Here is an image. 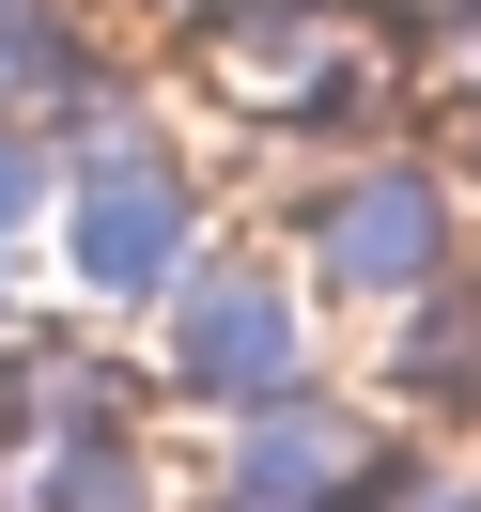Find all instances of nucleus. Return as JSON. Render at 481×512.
<instances>
[{
  "label": "nucleus",
  "mask_w": 481,
  "mask_h": 512,
  "mask_svg": "<svg viewBox=\"0 0 481 512\" xmlns=\"http://www.w3.org/2000/svg\"><path fill=\"white\" fill-rule=\"evenodd\" d=\"M264 233L311 264V295L342 326L404 311L419 280H450V264L481 249V218H466V187H450L435 125H388V140H357V156H295V187H280Z\"/></svg>",
  "instance_id": "obj_1"
},
{
  "label": "nucleus",
  "mask_w": 481,
  "mask_h": 512,
  "mask_svg": "<svg viewBox=\"0 0 481 512\" xmlns=\"http://www.w3.org/2000/svg\"><path fill=\"white\" fill-rule=\"evenodd\" d=\"M218 233H233V171L187 125H125V140H78L63 218H47V280H63V311L140 326Z\"/></svg>",
  "instance_id": "obj_2"
},
{
  "label": "nucleus",
  "mask_w": 481,
  "mask_h": 512,
  "mask_svg": "<svg viewBox=\"0 0 481 512\" xmlns=\"http://www.w3.org/2000/svg\"><path fill=\"white\" fill-rule=\"evenodd\" d=\"M140 342H156L171 419H233V404H264V388H295V373H342V357H326L342 311H326L311 264H295L280 233H249V218H233L156 311H140Z\"/></svg>",
  "instance_id": "obj_3"
},
{
  "label": "nucleus",
  "mask_w": 481,
  "mask_h": 512,
  "mask_svg": "<svg viewBox=\"0 0 481 512\" xmlns=\"http://www.w3.org/2000/svg\"><path fill=\"white\" fill-rule=\"evenodd\" d=\"M187 450H202V481H249V497H295V512H357V481L404 450V419L357 373H295L233 419H187Z\"/></svg>",
  "instance_id": "obj_4"
},
{
  "label": "nucleus",
  "mask_w": 481,
  "mask_h": 512,
  "mask_svg": "<svg viewBox=\"0 0 481 512\" xmlns=\"http://www.w3.org/2000/svg\"><path fill=\"white\" fill-rule=\"evenodd\" d=\"M357 388H373L404 435H481V249L450 280H419L404 311L357 326Z\"/></svg>",
  "instance_id": "obj_5"
},
{
  "label": "nucleus",
  "mask_w": 481,
  "mask_h": 512,
  "mask_svg": "<svg viewBox=\"0 0 481 512\" xmlns=\"http://www.w3.org/2000/svg\"><path fill=\"white\" fill-rule=\"evenodd\" d=\"M202 450L171 419H94V435H32L16 450V512H187Z\"/></svg>",
  "instance_id": "obj_6"
},
{
  "label": "nucleus",
  "mask_w": 481,
  "mask_h": 512,
  "mask_svg": "<svg viewBox=\"0 0 481 512\" xmlns=\"http://www.w3.org/2000/svg\"><path fill=\"white\" fill-rule=\"evenodd\" d=\"M63 171H78V140L47 125V109H0V264H32V280H47V218H63Z\"/></svg>",
  "instance_id": "obj_7"
},
{
  "label": "nucleus",
  "mask_w": 481,
  "mask_h": 512,
  "mask_svg": "<svg viewBox=\"0 0 481 512\" xmlns=\"http://www.w3.org/2000/svg\"><path fill=\"white\" fill-rule=\"evenodd\" d=\"M357 512H481V435H404L357 481Z\"/></svg>",
  "instance_id": "obj_8"
},
{
  "label": "nucleus",
  "mask_w": 481,
  "mask_h": 512,
  "mask_svg": "<svg viewBox=\"0 0 481 512\" xmlns=\"http://www.w3.org/2000/svg\"><path fill=\"white\" fill-rule=\"evenodd\" d=\"M419 125H435L450 187H466V218H481V94H419Z\"/></svg>",
  "instance_id": "obj_9"
},
{
  "label": "nucleus",
  "mask_w": 481,
  "mask_h": 512,
  "mask_svg": "<svg viewBox=\"0 0 481 512\" xmlns=\"http://www.w3.org/2000/svg\"><path fill=\"white\" fill-rule=\"evenodd\" d=\"M419 94H481V0H466V16H450L435 47H419Z\"/></svg>",
  "instance_id": "obj_10"
},
{
  "label": "nucleus",
  "mask_w": 481,
  "mask_h": 512,
  "mask_svg": "<svg viewBox=\"0 0 481 512\" xmlns=\"http://www.w3.org/2000/svg\"><path fill=\"white\" fill-rule=\"evenodd\" d=\"M357 16H373V32H388V47H435V32H450V16H466V0H357Z\"/></svg>",
  "instance_id": "obj_11"
},
{
  "label": "nucleus",
  "mask_w": 481,
  "mask_h": 512,
  "mask_svg": "<svg viewBox=\"0 0 481 512\" xmlns=\"http://www.w3.org/2000/svg\"><path fill=\"white\" fill-rule=\"evenodd\" d=\"M187 512H295V497H249V481H187Z\"/></svg>",
  "instance_id": "obj_12"
},
{
  "label": "nucleus",
  "mask_w": 481,
  "mask_h": 512,
  "mask_svg": "<svg viewBox=\"0 0 481 512\" xmlns=\"http://www.w3.org/2000/svg\"><path fill=\"white\" fill-rule=\"evenodd\" d=\"M125 16H140V32H156V47H171V32H187V16H218V0H125Z\"/></svg>",
  "instance_id": "obj_13"
},
{
  "label": "nucleus",
  "mask_w": 481,
  "mask_h": 512,
  "mask_svg": "<svg viewBox=\"0 0 481 512\" xmlns=\"http://www.w3.org/2000/svg\"><path fill=\"white\" fill-rule=\"evenodd\" d=\"M0 326H32V264H0Z\"/></svg>",
  "instance_id": "obj_14"
}]
</instances>
